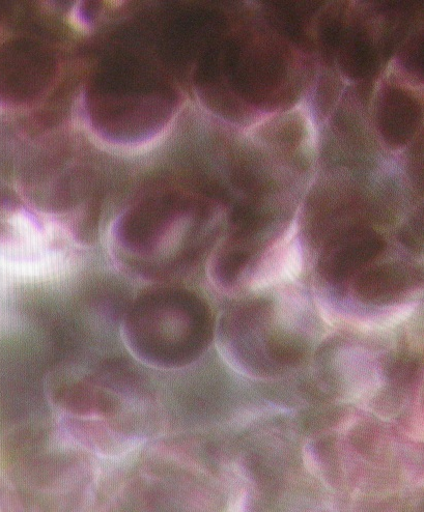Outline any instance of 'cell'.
Returning <instances> with one entry per match:
<instances>
[{"label": "cell", "mask_w": 424, "mask_h": 512, "mask_svg": "<svg viewBox=\"0 0 424 512\" xmlns=\"http://www.w3.org/2000/svg\"><path fill=\"white\" fill-rule=\"evenodd\" d=\"M59 70L58 55L42 42L19 38L0 45V103L37 102L49 92Z\"/></svg>", "instance_id": "cell-5"}, {"label": "cell", "mask_w": 424, "mask_h": 512, "mask_svg": "<svg viewBox=\"0 0 424 512\" xmlns=\"http://www.w3.org/2000/svg\"><path fill=\"white\" fill-rule=\"evenodd\" d=\"M177 93L168 78L140 56H111L89 85L87 107L94 129L119 145L153 138L171 120Z\"/></svg>", "instance_id": "cell-1"}, {"label": "cell", "mask_w": 424, "mask_h": 512, "mask_svg": "<svg viewBox=\"0 0 424 512\" xmlns=\"http://www.w3.org/2000/svg\"><path fill=\"white\" fill-rule=\"evenodd\" d=\"M384 249V240L371 230L343 232L325 246L319 260L320 274L330 283L346 282L375 262Z\"/></svg>", "instance_id": "cell-6"}, {"label": "cell", "mask_w": 424, "mask_h": 512, "mask_svg": "<svg viewBox=\"0 0 424 512\" xmlns=\"http://www.w3.org/2000/svg\"><path fill=\"white\" fill-rule=\"evenodd\" d=\"M201 202L182 191H160L131 206L113 229L120 260L155 280L175 277L194 258L189 225L202 215Z\"/></svg>", "instance_id": "cell-4"}, {"label": "cell", "mask_w": 424, "mask_h": 512, "mask_svg": "<svg viewBox=\"0 0 424 512\" xmlns=\"http://www.w3.org/2000/svg\"><path fill=\"white\" fill-rule=\"evenodd\" d=\"M123 335L131 353L161 369H178L199 359L211 344L208 304L195 293L157 286L141 293L127 309Z\"/></svg>", "instance_id": "cell-2"}, {"label": "cell", "mask_w": 424, "mask_h": 512, "mask_svg": "<svg viewBox=\"0 0 424 512\" xmlns=\"http://www.w3.org/2000/svg\"><path fill=\"white\" fill-rule=\"evenodd\" d=\"M135 373L126 363L108 362L58 389L55 402L69 428L101 449L138 438L152 413V394Z\"/></svg>", "instance_id": "cell-3"}, {"label": "cell", "mask_w": 424, "mask_h": 512, "mask_svg": "<svg viewBox=\"0 0 424 512\" xmlns=\"http://www.w3.org/2000/svg\"><path fill=\"white\" fill-rule=\"evenodd\" d=\"M422 282L421 270L406 263H391L369 269L355 281L357 298L365 303L385 304L414 291Z\"/></svg>", "instance_id": "cell-7"}]
</instances>
